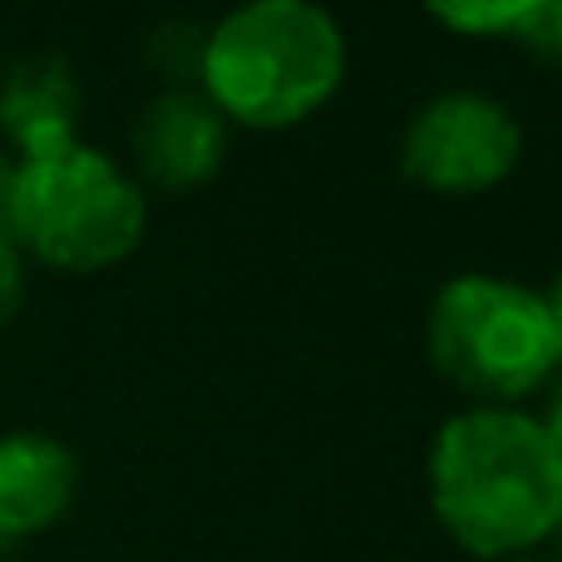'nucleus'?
Masks as SVG:
<instances>
[{
	"label": "nucleus",
	"instance_id": "f257e3e1",
	"mask_svg": "<svg viewBox=\"0 0 562 562\" xmlns=\"http://www.w3.org/2000/svg\"><path fill=\"white\" fill-rule=\"evenodd\" d=\"M429 508L469 558L533 553L562 518V449L528 409H459L429 445Z\"/></svg>",
	"mask_w": 562,
	"mask_h": 562
},
{
	"label": "nucleus",
	"instance_id": "f03ea898",
	"mask_svg": "<svg viewBox=\"0 0 562 562\" xmlns=\"http://www.w3.org/2000/svg\"><path fill=\"white\" fill-rule=\"evenodd\" d=\"M346 79V30L311 0H252L207 25L198 94L227 124L277 134L336 99Z\"/></svg>",
	"mask_w": 562,
	"mask_h": 562
},
{
	"label": "nucleus",
	"instance_id": "7ed1b4c3",
	"mask_svg": "<svg viewBox=\"0 0 562 562\" xmlns=\"http://www.w3.org/2000/svg\"><path fill=\"white\" fill-rule=\"evenodd\" d=\"M148 198L134 173L89 144L20 158L5 233L20 252L55 272H104L138 252Z\"/></svg>",
	"mask_w": 562,
	"mask_h": 562
},
{
	"label": "nucleus",
	"instance_id": "20e7f679",
	"mask_svg": "<svg viewBox=\"0 0 562 562\" xmlns=\"http://www.w3.org/2000/svg\"><path fill=\"white\" fill-rule=\"evenodd\" d=\"M425 356L474 405L518 409L562 366L543 291L508 277H449L425 311Z\"/></svg>",
	"mask_w": 562,
	"mask_h": 562
},
{
	"label": "nucleus",
	"instance_id": "39448f33",
	"mask_svg": "<svg viewBox=\"0 0 562 562\" xmlns=\"http://www.w3.org/2000/svg\"><path fill=\"white\" fill-rule=\"evenodd\" d=\"M524 158V124L484 89H439L400 134V173L439 198L494 193Z\"/></svg>",
	"mask_w": 562,
	"mask_h": 562
},
{
	"label": "nucleus",
	"instance_id": "423d86ee",
	"mask_svg": "<svg viewBox=\"0 0 562 562\" xmlns=\"http://www.w3.org/2000/svg\"><path fill=\"white\" fill-rule=\"evenodd\" d=\"M227 144L233 124L198 89H164L148 99L128 134L138 178L158 193H193L213 183L217 168L227 164Z\"/></svg>",
	"mask_w": 562,
	"mask_h": 562
},
{
	"label": "nucleus",
	"instance_id": "0eeeda50",
	"mask_svg": "<svg viewBox=\"0 0 562 562\" xmlns=\"http://www.w3.org/2000/svg\"><path fill=\"white\" fill-rule=\"evenodd\" d=\"M79 494V459L40 429L0 435V538H35L69 514Z\"/></svg>",
	"mask_w": 562,
	"mask_h": 562
},
{
	"label": "nucleus",
	"instance_id": "6e6552de",
	"mask_svg": "<svg viewBox=\"0 0 562 562\" xmlns=\"http://www.w3.org/2000/svg\"><path fill=\"white\" fill-rule=\"evenodd\" d=\"M85 89H79L69 59L25 55L0 79V134L20 158H40L75 144Z\"/></svg>",
	"mask_w": 562,
	"mask_h": 562
},
{
	"label": "nucleus",
	"instance_id": "1a4fd4ad",
	"mask_svg": "<svg viewBox=\"0 0 562 562\" xmlns=\"http://www.w3.org/2000/svg\"><path fill=\"white\" fill-rule=\"evenodd\" d=\"M144 65L164 79L168 89H198L203 79V49H207V25L198 20H164L144 35Z\"/></svg>",
	"mask_w": 562,
	"mask_h": 562
},
{
	"label": "nucleus",
	"instance_id": "9d476101",
	"mask_svg": "<svg viewBox=\"0 0 562 562\" xmlns=\"http://www.w3.org/2000/svg\"><path fill=\"white\" fill-rule=\"evenodd\" d=\"M429 15H435L445 30H454V35L518 40V30H524L528 15H533V0H518V5H504V0H494V5H435Z\"/></svg>",
	"mask_w": 562,
	"mask_h": 562
},
{
	"label": "nucleus",
	"instance_id": "9b49d317",
	"mask_svg": "<svg viewBox=\"0 0 562 562\" xmlns=\"http://www.w3.org/2000/svg\"><path fill=\"white\" fill-rule=\"evenodd\" d=\"M518 45H528L533 55L562 65V0H533V15L518 30Z\"/></svg>",
	"mask_w": 562,
	"mask_h": 562
},
{
	"label": "nucleus",
	"instance_id": "f8f14e48",
	"mask_svg": "<svg viewBox=\"0 0 562 562\" xmlns=\"http://www.w3.org/2000/svg\"><path fill=\"white\" fill-rule=\"evenodd\" d=\"M20 301H25V262H20V247L10 243V233H0V326H10Z\"/></svg>",
	"mask_w": 562,
	"mask_h": 562
},
{
	"label": "nucleus",
	"instance_id": "ddd939ff",
	"mask_svg": "<svg viewBox=\"0 0 562 562\" xmlns=\"http://www.w3.org/2000/svg\"><path fill=\"white\" fill-rule=\"evenodd\" d=\"M538 425H543L548 439L562 449V375L553 380V390H548V409H543V419H538Z\"/></svg>",
	"mask_w": 562,
	"mask_h": 562
},
{
	"label": "nucleus",
	"instance_id": "4468645a",
	"mask_svg": "<svg viewBox=\"0 0 562 562\" xmlns=\"http://www.w3.org/2000/svg\"><path fill=\"white\" fill-rule=\"evenodd\" d=\"M543 306H548V321H553V336H558V356H562V272L553 277V286L543 291Z\"/></svg>",
	"mask_w": 562,
	"mask_h": 562
},
{
	"label": "nucleus",
	"instance_id": "2eb2a0df",
	"mask_svg": "<svg viewBox=\"0 0 562 562\" xmlns=\"http://www.w3.org/2000/svg\"><path fill=\"white\" fill-rule=\"evenodd\" d=\"M10 188H15V158L0 154V233H5V213H10Z\"/></svg>",
	"mask_w": 562,
	"mask_h": 562
},
{
	"label": "nucleus",
	"instance_id": "dca6fc26",
	"mask_svg": "<svg viewBox=\"0 0 562 562\" xmlns=\"http://www.w3.org/2000/svg\"><path fill=\"white\" fill-rule=\"evenodd\" d=\"M514 562H562V558H548V553H524V558H514Z\"/></svg>",
	"mask_w": 562,
	"mask_h": 562
},
{
	"label": "nucleus",
	"instance_id": "f3484780",
	"mask_svg": "<svg viewBox=\"0 0 562 562\" xmlns=\"http://www.w3.org/2000/svg\"><path fill=\"white\" fill-rule=\"evenodd\" d=\"M553 543H558V548H562V518H558V533H553Z\"/></svg>",
	"mask_w": 562,
	"mask_h": 562
}]
</instances>
